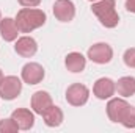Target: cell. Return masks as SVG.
Here are the masks:
<instances>
[{
    "label": "cell",
    "instance_id": "9",
    "mask_svg": "<svg viewBox=\"0 0 135 133\" xmlns=\"http://www.w3.org/2000/svg\"><path fill=\"white\" fill-rule=\"evenodd\" d=\"M14 50L22 58H32L35 53L38 52V42L35 41L32 36H21V38L16 39Z\"/></svg>",
    "mask_w": 135,
    "mask_h": 133
},
{
    "label": "cell",
    "instance_id": "17",
    "mask_svg": "<svg viewBox=\"0 0 135 133\" xmlns=\"http://www.w3.org/2000/svg\"><path fill=\"white\" fill-rule=\"evenodd\" d=\"M119 124H123L126 129H135V106L129 105V106L126 108V111H124L123 116H121Z\"/></svg>",
    "mask_w": 135,
    "mask_h": 133
},
{
    "label": "cell",
    "instance_id": "5",
    "mask_svg": "<svg viewBox=\"0 0 135 133\" xmlns=\"http://www.w3.org/2000/svg\"><path fill=\"white\" fill-rule=\"evenodd\" d=\"M90 99V89L82 83H74L66 89V100L72 106H83Z\"/></svg>",
    "mask_w": 135,
    "mask_h": 133
},
{
    "label": "cell",
    "instance_id": "20",
    "mask_svg": "<svg viewBox=\"0 0 135 133\" xmlns=\"http://www.w3.org/2000/svg\"><path fill=\"white\" fill-rule=\"evenodd\" d=\"M24 8H35L41 3V0H17Z\"/></svg>",
    "mask_w": 135,
    "mask_h": 133
},
{
    "label": "cell",
    "instance_id": "7",
    "mask_svg": "<svg viewBox=\"0 0 135 133\" xmlns=\"http://www.w3.org/2000/svg\"><path fill=\"white\" fill-rule=\"evenodd\" d=\"M115 93H116V83L108 77L98 78L94 86H93V94L101 100L112 99L115 96Z\"/></svg>",
    "mask_w": 135,
    "mask_h": 133
},
{
    "label": "cell",
    "instance_id": "8",
    "mask_svg": "<svg viewBox=\"0 0 135 133\" xmlns=\"http://www.w3.org/2000/svg\"><path fill=\"white\" fill-rule=\"evenodd\" d=\"M54 16L60 22H71L75 17V5L72 0H57L54 3Z\"/></svg>",
    "mask_w": 135,
    "mask_h": 133
},
{
    "label": "cell",
    "instance_id": "10",
    "mask_svg": "<svg viewBox=\"0 0 135 133\" xmlns=\"http://www.w3.org/2000/svg\"><path fill=\"white\" fill-rule=\"evenodd\" d=\"M11 117L19 125V130H30L35 125V113L27 108H17L13 111Z\"/></svg>",
    "mask_w": 135,
    "mask_h": 133
},
{
    "label": "cell",
    "instance_id": "18",
    "mask_svg": "<svg viewBox=\"0 0 135 133\" xmlns=\"http://www.w3.org/2000/svg\"><path fill=\"white\" fill-rule=\"evenodd\" d=\"M17 130H19V125L16 124V121L13 117L0 121V133H14Z\"/></svg>",
    "mask_w": 135,
    "mask_h": 133
},
{
    "label": "cell",
    "instance_id": "23",
    "mask_svg": "<svg viewBox=\"0 0 135 133\" xmlns=\"http://www.w3.org/2000/svg\"><path fill=\"white\" fill-rule=\"evenodd\" d=\"M90 2H98V0H90Z\"/></svg>",
    "mask_w": 135,
    "mask_h": 133
},
{
    "label": "cell",
    "instance_id": "19",
    "mask_svg": "<svg viewBox=\"0 0 135 133\" xmlns=\"http://www.w3.org/2000/svg\"><path fill=\"white\" fill-rule=\"evenodd\" d=\"M123 60H124V64L127 67H132L135 69V47L132 49H127L123 55Z\"/></svg>",
    "mask_w": 135,
    "mask_h": 133
},
{
    "label": "cell",
    "instance_id": "12",
    "mask_svg": "<svg viewBox=\"0 0 135 133\" xmlns=\"http://www.w3.org/2000/svg\"><path fill=\"white\" fill-rule=\"evenodd\" d=\"M54 102H52V96L47 93V91H36L33 96H32V110L36 114H41L49 108L52 106Z\"/></svg>",
    "mask_w": 135,
    "mask_h": 133
},
{
    "label": "cell",
    "instance_id": "13",
    "mask_svg": "<svg viewBox=\"0 0 135 133\" xmlns=\"http://www.w3.org/2000/svg\"><path fill=\"white\" fill-rule=\"evenodd\" d=\"M21 33L17 25H16V21L11 19V17H5L0 21V36L6 41V42H13L17 39V34Z\"/></svg>",
    "mask_w": 135,
    "mask_h": 133
},
{
    "label": "cell",
    "instance_id": "2",
    "mask_svg": "<svg viewBox=\"0 0 135 133\" xmlns=\"http://www.w3.org/2000/svg\"><path fill=\"white\" fill-rule=\"evenodd\" d=\"M93 14L99 19L105 28H115L119 24V14L116 11V2L115 0H98L91 5Z\"/></svg>",
    "mask_w": 135,
    "mask_h": 133
},
{
    "label": "cell",
    "instance_id": "15",
    "mask_svg": "<svg viewBox=\"0 0 135 133\" xmlns=\"http://www.w3.org/2000/svg\"><path fill=\"white\" fill-rule=\"evenodd\" d=\"M65 66L68 67V70H71L74 74H79L86 66V58L80 52H71L65 58Z\"/></svg>",
    "mask_w": 135,
    "mask_h": 133
},
{
    "label": "cell",
    "instance_id": "24",
    "mask_svg": "<svg viewBox=\"0 0 135 133\" xmlns=\"http://www.w3.org/2000/svg\"><path fill=\"white\" fill-rule=\"evenodd\" d=\"M0 21H2V13H0Z\"/></svg>",
    "mask_w": 135,
    "mask_h": 133
},
{
    "label": "cell",
    "instance_id": "11",
    "mask_svg": "<svg viewBox=\"0 0 135 133\" xmlns=\"http://www.w3.org/2000/svg\"><path fill=\"white\" fill-rule=\"evenodd\" d=\"M127 106H129V103L124 99H119V97L110 99L108 103H107V116H108V119L112 122H119L121 116H123V113L126 111Z\"/></svg>",
    "mask_w": 135,
    "mask_h": 133
},
{
    "label": "cell",
    "instance_id": "4",
    "mask_svg": "<svg viewBox=\"0 0 135 133\" xmlns=\"http://www.w3.org/2000/svg\"><path fill=\"white\" fill-rule=\"evenodd\" d=\"M113 58V49L107 42H96L88 49V60L96 64H107Z\"/></svg>",
    "mask_w": 135,
    "mask_h": 133
},
{
    "label": "cell",
    "instance_id": "16",
    "mask_svg": "<svg viewBox=\"0 0 135 133\" xmlns=\"http://www.w3.org/2000/svg\"><path fill=\"white\" fill-rule=\"evenodd\" d=\"M115 83H116V91H118L119 96H123V97H131V96L135 94V77H131V75L121 77V78H119L118 81H115Z\"/></svg>",
    "mask_w": 135,
    "mask_h": 133
},
{
    "label": "cell",
    "instance_id": "14",
    "mask_svg": "<svg viewBox=\"0 0 135 133\" xmlns=\"http://www.w3.org/2000/svg\"><path fill=\"white\" fill-rule=\"evenodd\" d=\"M42 119H44V124L47 127H60L63 119H65V114H63L60 106L52 105L42 113Z\"/></svg>",
    "mask_w": 135,
    "mask_h": 133
},
{
    "label": "cell",
    "instance_id": "6",
    "mask_svg": "<svg viewBox=\"0 0 135 133\" xmlns=\"http://www.w3.org/2000/svg\"><path fill=\"white\" fill-rule=\"evenodd\" d=\"M44 75H46L44 67L41 66L39 63H27L25 66L22 67V72H21V78L27 85H38V83H41Z\"/></svg>",
    "mask_w": 135,
    "mask_h": 133
},
{
    "label": "cell",
    "instance_id": "1",
    "mask_svg": "<svg viewBox=\"0 0 135 133\" xmlns=\"http://www.w3.org/2000/svg\"><path fill=\"white\" fill-rule=\"evenodd\" d=\"M16 25L21 33H32L33 30L42 27L47 21V16L39 8H22L16 14Z\"/></svg>",
    "mask_w": 135,
    "mask_h": 133
},
{
    "label": "cell",
    "instance_id": "3",
    "mask_svg": "<svg viewBox=\"0 0 135 133\" xmlns=\"http://www.w3.org/2000/svg\"><path fill=\"white\" fill-rule=\"evenodd\" d=\"M22 91V80L16 75L3 77L0 83V97L3 100H14Z\"/></svg>",
    "mask_w": 135,
    "mask_h": 133
},
{
    "label": "cell",
    "instance_id": "22",
    "mask_svg": "<svg viewBox=\"0 0 135 133\" xmlns=\"http://www.w3.org/2000/svg\"><path fill=\"white\" fill-rule=\"evenodd\" d=\"M2 80H3V72H2V69H0V83H2Z\"/></svg>",
    "mask_w": 135,
    "mask_h": 133
},
{
    "label": "cell",
    "instance_id": "21",
    "mask_svg": "<svg viewBox=\"0 0 135 133\" xmlns=\"http://www.w3.org/2000/svg\"><path fill=\"white\" fill-rule=\"evenodd\" d=\"M126 9L135 14V0H126Z\"/></svg>",
    "mask_w": 135,
    "mask_h": 133
}]
</instances>
